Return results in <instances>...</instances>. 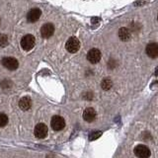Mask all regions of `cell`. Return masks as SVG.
<instances>
[{
    "label": "cell",
    "instance_id": "6da1fadb",
    "mask_svg": "<svg viewBox=\"0 0 158 158\" xmlns=\"http://www.w3.org/2000/svg\"><path fill=\"white\" fill-rule=\"evenodd\" d=\"M65 48L67 52L71 53H75L80 48V42H79V40L76 37L69 38L65 44Z\"/></svg>",
    "mask_w": 158,
    "mask_h": 158
},
{
    "label": "cell",
    "instance_id": "7a4b0ae2",
    "mask_svg": "<svg viewBox=\"0 0 158 158\" xmlns=\"http://www.w3.org/2000/svg\"><path fill=\"white\" fill-rule=\"evenodd\" d=\"M36 44V39L33 35H26L21 40V48L24 51H31Z\"/></svg>",
    "mask_w": 158,
    "mask_h": 158
},
{
    "label": "cell",
    "instance_id": "3957f363",
    "mask_svg": "<svg viewBox=\"0 0 158 158\" xmlns=\"http://www.w3.org/2000/svg\"><path fill=\"white\" fill-rule=\"evenodd\" d=\"M51 126L53 131H59L63 130L64 127H65V121H64V118L60 116H54L52 117L51 121Z\"/></svg>",
    "mask_w": 158,
    "mask_h": 158
},
{
    "label": "cell",
    "instance_id": "277c9868",
    "mask_svg": "<svg viewBox=\"0 0 158 158\" xmlns=\"http://www.w3.org/2000/svg\"><path fill=\"white\" fill-rule=\"evenodd\" d=\"M1 63L4 67H6L9 70H16L19 66V62L14 57H4L2 58Z\"/></svg>",
    "mask_w": 158,
    "mask_h": 158
},
{
    "label": "cell",
    "instance_id": "5b68a950",
    "mask_svg": "<svg viewBox=\"0 0 158 158\" xmlns=\"http://www.w3.org/2000/svg\"><path fill=\"white\" fill-rule=\"evenodd\" d=\"M48 127L44 125V123H38V125L35 127V131H34V135L37 138H40V139H42V138H44L47 135H48Z\"/></svg>",
    "mask_w": 158,
    "mask_h": 158
},
{
    "label": "cell",
    "instance_id": "8992f818",
    "mask_svg": "<svg viewBox=\"0 0 158 158\" xmlns=\"http://www.w3.org/2000/svg\"><path fill=\"white\" fill-rule=\"evenodd\" d=\"M135 154L139 158H148L151 155V152L147 146L139 144L135 148Z\"/></svg>",
    "mask_w": 158,
    "mask_h": 158
},
{
    "label": "cell",
    "instance_id": "52a82bcc",
    "mask_svg": "<svg viewBox=\"0 0 158 158\" xmlns=\"http://www.w3.org/2000/svg\"><path fill=\"white\" fill-rule=\"evenodd\" d=\"M87 59L90 63H98L101 59V52L98 48H92L87 53Z\"/></svg>",
    "mask_w": 158,
    "mask_h": 158
},
{
    "label": "cell",
    "instance_id": "ba28073f",
    "mask_svg": "<svg viewBox=\"0 0 158 158\" xmlns=\"http://www.w3.org/2000/svg\"><path fill=\"white\" fill-rule=\"evenodd\" d=\"M54 32V27L52 23H47L41 28V35L44 39L51 38Z\"/></svg>",
    "mask_w": 158,
    "mask_h": 158
},
{
    "label": "cell",
    "instance_id": "9c48e42d",
    "mask_svg": "<svg viewBox=\"0 0 158 158\" xmlns=\"http://www.w3.org/2000/svg\"><path fill=\"white\" fill-rule=\"evenodd\" d=\"M146 54L151 58H156L158 56V44L151 43L148 44L145 48Z\"/></svg>",
    "mask_w": 158,
    "mask_h": 158
},
{
    "label": "cell",
    "instance_id": "30bf717a",
    "mask_svg": "<svg viewBox=\"0 0 158 158\" xmlns=\"http://www.w3.org/2000/svg\"><path fill=\"white\" fill-rule=\"evenodd\" d=\"M41 15H42V11L39 8H33L27 14V20L31 23L37 22L40 19V17H41Z\"/></svg>",
    "mask_w": 158,
    "mask_h": 158
},
{
    "label": "cell",
    "instance_id": "8fae6325",
    "mask_svg": "<svg viewBox=\"0 0 158 158\" xmlns=\"http://www.w3.org/2000/svg\"><path fill=\"white\" fill-rule=\"evenodd\" d=\"M96 111L93 108H87L85 109V111L83 112V118L88 123H91L93 121H95L96 118Z\"/></svg>",
    "mask_w": 158,
    "mask_h": 158
},
{
    "label": "cell",
    "instance_id": "7c38bea8",
    "mask_svg": "<svg viewBox=\"0 0 158 158\" xmlns=\"http://www.w3.org/2000/svg\"><path fill=\"white\" fill-rule=\"evenodd\" d=\"M118 37H120V39L122 40L123 42H127L131 37V31L127 28L123 27V28H121L120 30H118Z\"/></svg>",
    "mask_w": 158,
    "mask_h": 158
},
{
    "label": "cell",
    "instance_id": "4fadbf2b",
    "mask_svg": "<svg viewBox=\"0 0 158 158\" xmlns=\"http://www.w3.org/2000/svg\"><path fill=\"white\" fill-rule=\"evenodd\" d=\"M32 106V100L29 97H23L21 100L19 101V107L24 111L29 110Z\"/></svg>",
    "mask_w": 158,
    "mask_h": 158
},
{
    "label": "cell",
    "instance_id": "5bb4252c",
    "mask_svg": "<svg viewBox=\"0 0 158 158\" xmlns=\"http://www.w3.org/2000/svg\"><path fill=\"white\" fill-rule=\"evenodd\" d=\"M113 85V82L110 78H105V79H103V81L101 83V86L102 88L104 89V90H109V89H111Z\"/></svg>",
    "mask_w": 158,
    "mask_h": 158
},
{
    "label": "cell",
    "instance_id": "9a60e30c",
    "mask_svg": "<svg viewBox=\"0 0 158 158\" xmlns=\"http://www.w3.org/2000/svg\"><path fill=\"white\" fill-rule=\"evenodd\" d=\"M8 44V37L4 34H0V48H5Z\"/></svg>",
    "mask_w": 158,
    "mask_h": 158
},
{
    "label": "cell",
    "instance_id": "2e32d148",
    "mask_svg": "<svg viewBox=\"0 0 158 158\" xmlns=\"http://www.w3.org/2000/svg\"><path fill=\"white\" fill-rule=\"evenodd\" d=\"M8 123V117L5 114L0 113V127H5Z\"/></svg>",
    "mask_w": 158,
    "mask_h": 158
},
{
    "label": "cell",
    "instance_id": "e0dca14e",
    "mask_svg": "<svg viewBox=\"0 0 158 158\" xmlns=\"http://www.w3.org/2000/svg\"><path fill=\"white\" fill-rule=\"evenodd\" d=\"M102 135V131H93L92 133L89 135V140H95L97 138H99Z\"/></svg>",
    "mask_w": 158,
    "mask_h": 158
},
{
    "label": "cell",
    "instance_id": "ac0fdd59",
    "mask_svg": "<svg viewBox=\"0 0 158 158\" xmlns=\"http://www.w3.org/2000/svg\"><path fill=\"white\" fill-rule=\"evenodd\" d=\"M157 21H158V15H157Z\"/></svg>",
    "mask_w": 158,
    "mask_h": 158
},
{
    "label": "cell",
    "instance_id": "d6986e66",
    "mask_svg": "<svg viewBox=\"0 0 158 158\" xmlns=\"http://www.w3.org/2000/svg\"><path fill=\"white\" fill-rule=\"evenodd\" d=\"M0 22H1V21H0Z\"/></svg>",
    "mask_w": 158,
    "mask_h": 158
}]
</instances>
